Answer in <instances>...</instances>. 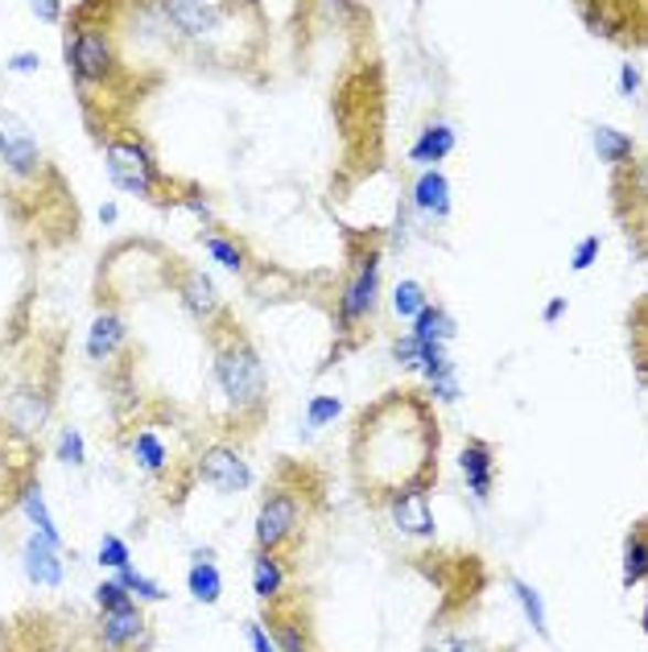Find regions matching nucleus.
Segmentation results:
<instances>
[{
	"label": "nucleus",
	"instance_id": "f257e3e1",
	"mask_svg": "<svg viewBox=\"0 0 648 652\" xmlns=\"http://www.w3.org/2000/svg\"><path fill=\"white\" fill-rule=\"evenodd\" d=\"M434 409L409 392H392L389 401H380L359 417V483L368 488V496H389V500L406 488H430L434 483Z\"/></svg>",
	"mask_w": 648,
	"mask_h": 652
},
{
	"label": "nucleus",
	"instance_id": "f03ea898",
	"mask_svg": "<svg viewBox=\"0 0 648 652\" xmlns=\"http://www.w3.org/2000/svg\"><path fill=\"white\" fill-rule=\"evenodd\" d=\"M215 380H219L227 405L236 409V413L252 417V413L264 409V389H269L264 363H260L257 347L244 339V335H227L215 347Z\"/></svg>",
	"mask_w": 648,
	"mask_h": 652
},
{
	"label": "nucleus",
	"instance_id": "7ed1b4c3",
	"mask_svg": "<svg viewBox=\"0 0 648 652\" xmlns=\"http://www.w3.org/2000/svg\"><path fill=\"white\" fill-rule=\"evenodd\" d=\"M298 529H302V500L290 488H273L257 512V550L277 554Z\"/></svg>",
	"mask_w": 648,
	"mask_h": 652
},
{
	"label": "nucleus",
	"instance_id": "20e7f679",
	"mask_svg": "<svg viewBox=\"0 0 648 652\" xmlns=\"http://www.w3.org/2000/svg\"><path fill=\"white\" fill-rule=\"evenodd\" d=\"M108 174L120 191H129V195H141V198H158V165L149 157L145 149L137 145V141H108Z\"/></svg>",
	"mask_w": 648,
	"mask_h": 652
},
{
	"label": "nucleus",
	"instance_id": "39448f33",
	"mask_svg": "<svg viewBox=\"0 0 648 652\" xmlns=\"http://www.w3.org/2000/svg\"><path fill=\"white\" fill-rule=\"evenodd\" d=\"M66 63L75 70V79L79 83H104L112 75V46H108V33L104 30H75L71 33V42H66Z\"/></svg>",
	"mask_w": 648,
	"mask_h": 652
},
{
	"label": "nucleus",
	"instance_id": "423d86ee",
	"mask_svg": "<svg viewBox=\"0 0 648 652\" xmlns=\"http://www.w3.org/2000/svg\"><path fill=\"white\" fill-rule=\"evenodd\" d=\"M198 479L212 483L215 491H248L252 488V467L240 458V450L231 446H207L203 458H198Z\"/></svg>",
	"mask_w": 648,
	"mask_h": 652
},
{
	"label": "nucleus",
	"instance_id": "0eeeda50",
	"mask_svg": "<svg viewBox=\"0 0 648 652\" xmlns=\"http://www.w3.org/2000/svg\"><path fill=\"white\" fill-rule=\"evenodd\" d=\"M0 162L9 165L13 174H33L37 162H42L33 129L17 112H4V108H0Z\"/></svg>",
	"mask_w": 648,
	"mask_h": 652
},
{
	"label": "nucleus",
	"instance_id": "6e6552de",
	"mask_svg": "<svg viewBox=\"0 0 648 652\" xmlns=\"http://www.w3.org/2000/svg\"><path fill=\"white\" fill-rule=\"evenodd\" d=\"M99 640L104 649L112 652H129V649H145L149 644V623L141 616V607H116V611H104L99 616Z\"/></svg>",
	"mask_w": 648,
	"mask_h": 652
},
{
	"label": "nucleus",
	"instance_id": "1a4fd4ad",
	"mask_svg": "<svg viewBox=\"0 0 648 652\" xmlns=\"http://www.w3.org/2000/svg\"><path fill=\"white\" fill-rule=\"evenodd\" d=\"M376 290H380V257H364L356 278L347 281V290L339 297V323L352 326L359 318H368L376 306Z\"/></svg>",
	"mask_w": 648,
	"mask_h": 652
},
{
	"label": "nucleus",
	"instance_id": "9d476101",
	"mask_svg": "<svg viewBox=\"0 0 648 652\" xmlns=\"http://www.w3.org/2000/svg\"><path fill=\"white\" fill-rule=\"evenodd\" d=\"M392 524L406 533V537H434V512L425 500V488H406L389 500Z\"/></svg>",
	"mask_w": 648,
	"mask_h": 652
},
{
	"label": "nucleus",
	"instance_id": "9b49d317",
	"mask_svg": "<svg viewBox=\"0 0 648 652\" xmlns=\"http://www.w3.org/2000/svg\"><path fill=\"white\" fill-rule=\"evenodd\" d=\"M458 471L467 479V491L484 504L492 496V479H496V450L487 446L484 438H471L463 450H458Z\"/></svg>",
	"mask_w": 648,
	"mask_h": 652
},
{
	"label": "nucleus",
	"instance_id": "f8f14e48",
	"mask_svg": "<svg viewBox=\"0 0 648 652\" xmlns=\"http://www.w3.org/2000/svg\"><path fill=\"white\" fill-rule=\"evenodd\" d=\"M162 17H170L186 37H212L219 30V21L231 17L227 4H195V0H174V4H162Z\"/></svg>",
	"mask_w": 648,
	"mask_h": 652
},
{
	"label": "nucleus",
	"instance_id": "ddd939ff",
	"mask_svg": "<svg viewBox=\"0 0 648 652\" xmlns=\"http://www.w3.org/2000/svg\"><path fill=\"white\" fill-rule=\"evenodd\" d=\"M4 417L13 425V434H37L42 422L50 417V396L37 389H17L9 392V401H4Z\"/></svg>",
	"mask_w": 648,
	"mask_h": 652
},
{
	"label": "nucleus",
	"instance_id": "4468645a",
	"mask_svg": "<svg viewBox=\"0 0 648 652\" xmlns=\"http://www.w3.org/2000/svg\"><path fill=\"white\" fill-rule=\"evenodd\" d=\"M21 566H25V578L37 583V587H63V557H58V545H50L46 537L33 533V537L25 541Z\"/></svg>",
	"mask_w": 648,
	"mask_h": 652
},
{
	"label": "nucleus",
	"instance_id": "2eb2a0df",
	"mask_svg": "<svg viewBox=\"0 0 648 652\" xmlns=\"http://www.w3.org/2000/svg\"><path fill=\"white\" fill-rule=\"evenodd\" d=\"M179 297H182V306L195 314L198 323H207V318H215V314H219V297H215V285L207 281V273H198V269L182 273Z\"/></svg>",
	"mask_w": 648,
	"mask_h": 652
},
{
	"label": "nucleus",
	"instance_id": "dca6fc26",
	"mask_svg": "<svg viewBox=\"0 0 648 652\" xmlns=\"http://www.w3.org/2000/svg\"><path fill=\"white\" fill-rule=\"evenodd\" d=\"M17 504L25 508V517L33 521V533H37V537H46L50 545H58V550H63V533H58V524H54V517H50L46 496H42V488H37V479H25V483H21V491H17Z\"/></svg>",
	"mask_w": 648,
	"mask_h": 652
},
{
	"label": "nucleus",
	"instance_id": "f3484780",
	"mask_svg": "<svg viewBox=\"0 0 648 652\" xmlns=\"http://www.w3.org/2000/svg\"><path fill=\"white\" fill-rule=\"evenodd\" d=\"M413 207L422 215L446 219V215H451V182L442 178L438 170H425L422 178L413 182Z\"/></svg>",
	"mask_w": 648,
	"mask_h": 652
},
{
	"label": "nucleus",
	"instance_id": "a211bd4d",
	"mask_svg": "<svg viewBox=\"0 0 648 652\" xmlns=\"http://www.w3.org/2000/svg\"><path fill=\"white\" fill-rule=\"evenodd\" d=\"M120 343H125V323H120V314H99L96 323H91V330H87V359L104 363Z\"/></svg>",
	"mask_w": 648,
	"mask_h": 652
},
{
	"label": "nucleus",
	"instance_id": "6ab92c4d",
	"mask_svg": "<svg viewBox=\"0 0 648 652\" xmlns=\"http://www.w3.org/2000/svg\"><path fill=\"white\" fill-rule=\"evenodd\" d=\"M454 153V129L451 124H430V129L418 137V145L409 149V157L418 165H434V162H446Z\"/></svg>",
	"mask_w": 648,
	"mask_h": 652
},
{
	"label": "nucleus",
	"instance_id": "aec40b11",
	"mask_svg": "<svg viewBox=\"0 0 648 652\" xmlns=\"http://www.w3.org/2000/svg\"><path fill=\"white\" fill-rule=\"evenodd\" d=\"M409 339H418V343H446L454 339V318L442 306H425L418 318H413V330H409Z\"/></svg>",
	"mask_w": 648,
	"mask_h": 652
},
{
	"label": "nucleus",
	"instance_id": "412c9836",
	"mask_svg": "<svg viewBox=\"0 0 648 652\" xmlns=\"http://www.w3.org/2000/svg\"><path fill=\"white\" fill-rule=\"evenodd\" d=\"M648 574V545H645V521L633 524L628 545H624V587H640Z\"/></svg>",
	"mask_w": 648,
	"mask_h": 652
},
{
	"label": "nucleus",
	"instance_id": "4be33fe9",
	"mask_svg": "<svg viewBox=\"0 0 648 652\" xmlns=\"http://www.w3.org/2000/svg\"><path fill=\"white\" fill-rule=\"evenodd\" d=\"M591 145H595V153H600L607 165H624L636 149L628 132H616V129H607V124H595V129H591Z\"/></svg>",
	"mask_w": 648,
	"mask_h": 652
},
{
	"label": "nucleus",
	"instance_id": "5701e85b",
	"mask_svg": "<svg viewBox=\"0 0 648 652\" xmlns=\"http://www.w3.org/2000/svg\"><path fill=\"white\" fill-rule=\"evenodd\" d=\"M186 587L195 595V604H219L224 595V574L215 570V562H195L186 574Z\"/></svg>",
	"mask_w": 648,
	"mask_h": 652
},
{
	"label": "nucleus",
	"instance_id": "b1692460",
	"mask_svg": "<svg viewBox=\"0 0 648 652\" xmlns=\"http://www.w3.org/2000/svg\"><path fill=\"white\" fill-rule=\"evenodd\" d=\"M269 623H273V649L277 652H310L306 628H302L298 620H290V616H285L281 607H273Z\"/></svg>",
	"mask_w": 648,
	"mask_h": 652
},
{
	"label": "nucleus",
	"instance_id": "393cba45",
	"mask_svg": "<svg viewBox=\"0 0 648 652\" xmlns=\"http://www.w3.org/2000/svg\"><path fill=\"white\" fill-rule=\"evenodd\" d=\"M281 587H285V570L277 566V557L273 554L252 557V590H257L260 599H269V604H273L277 595H281Z\"/></svg>",
	"mask_w": 648,
	"mask_h": 652
},
{
	"label": "nucleus",
	"instance_id": "a878e982",
	"mask_svg": "<svg viewBox=\"0 0 648 652\" xmlns=\"http://www.w3.org/2000/svg\"><path fill=\"white\" fill-rule=\"evenodd\" d=\"M512 595H517L520 611L529 616V623H533L537 637L550 640V623H546V604H541V595H537V587H529L525 578H512Z\"/></svg>",
	"mask_w": 648,
	"mask_h": 652
},
{
	"label": "nucleus",
	"instance_id": "bb28decb",
	"mask_svg": "<svg viewBox=\"0 0 648 652\" xmlns=\"http://www.w3.org/2000/svg\"><path fill=\"white\" fill-rule=\"evenodd\" d=\"M430 306V294L422 290V281H397V290H392V311L397 318H418V314Z\"/></svg>",
	"mask_w": 648,
	"mask_h": 652
},
{
	"label": "nucleus",
	"instance_id": "cd10ccee",
	"mask_svg": "<svg viewBox=\"0 0 648 652\" xmlns=\"http://www.w3.org/2000/svg\"><path fill=\"white\" fill-rule=\"evenodd\" d=\"M132 458H137V467L149 475L165 471V446L158 442V434H149V430H141V434L132 438Z\"/></svg>",
	"mask_w": 648,
	"mask_h": 652
},
{
	"label": "nucleus",
	"instance_id": "c85d7f7f",
	"mask_svg": "<svg viewBox=\"0 0 648 652\" xmlns=\"http://www.w3.org/2000/svg\"><path fill=\"white\" fill-rule=\"evenodd\" d=\"M120 574V587L129 590V595H141V599H149V604H162L165 599V590L153 583V578H145V574H137L132 566H125V570H116Z\"/></svg>",
	"mask_w": 648,
	"mask_h": 652
},
{
	"label": "nucleus",
	"instance_id": "c756f323",
	"mask_svg": "<svg viewBox=\"0 0 648 652\" xmlns=\"http://www.w3.org/2000/svg\"><path fill=\"white\" fill-rule=\"evenodd\" d=\"M339 396H326V392H318L314 401H310V413H306V425L310 430H323V425H331L335 417H339Z\"/></svg>",
	"mask_w": 648,
	"mask_h": 652
},
{
	"label": "nucleus",
	"instance_id": "7c9ffc66",
	"mask_svg": "<svg viewBox=\"0 0 648 652\" xmlns=\"http://www.w3.org/2000/svg\"><path fill=\"white\" fill-rule=\"evenodd\" d=\"M99 566H108V570H125V566H132L129 545L108 533V537L99 541Z\"/></svg>",
	"mask_w": 648,
	"mask_h": 652
},
{
	"label": "nucleus",
	"instance_id": "2f4dec72",
	"mask_svg": "<svg viewBox=\"0 0 648 652\" xmlns=\"http://www.w3.org/2000/svg\"><path fill=\"white\" fill-rule=\"evenodd\" d=\"M425 380H430V401H458V376H454V363L438 368V372L425 376Z\"/></svg>",
	"mask_w": 648,
	"mask_h": 652
},
{
	"label": "nucleus",
	"instance_id": "473e14b6",
	"mask_svg": "<svg viewBox=\"0 0 648 652\" xmlns=\"http://www.w3.org/2000/svg\"><path fill=\"white\" fill-rule=\"evenodd\" d=\"M58 458H63L66 467H83L87 463V450H83V434L75 425H66L63 434H58Z\"/></svg>",
	"mask_w": 648,
	"mask_h": 652
},
{
	"label": "nucleus",
	"instance_id": "72a5a7b5",
	"mask_svg": "<svg viewBox=\"0 0 648 652\" xmlns=\"http://www.w3.org/2000/svg\"><path fill=\"white\" fill-rule=\"evenodd\" d=\"M96 604H99V611H116V607H129V604H137V599L120 587V578H108V583L96 587Z\"/></svg>",
	"mask_w": 648,
	"mask_h": 652
},
{
	"label": "nucleus",
	"instance_id": "f704fd0d",
	"mask_svg": "<svg viewBox=\"0 0 648 652\" xmlns=\"http://www.w3.org/2000/svg\"><path fill=\"white\" fill-rule=\"evenodd\" d=\"M207 252H212L215 261L231 269V273H244V252L231 240H219V236H207Z\"/></svg>",
	"mask_w": 648,
	"mask_h": 652
},
{
	"label": "nucleus",
	"instance_id": "c9c22d12",
	"mask_svg": "<svg viewBox=\"0 0 648 652\" xmlns=\"http://www.w3.org/2000/svg\"><path fill=\"white\" fill-rule=\"evenodd\" d=\"M600 248H603L600 236H583V240L574 244V257H570V269H574V273H586V269L595 264V257H600Z\"/></svg>",
	"mask_w": 648,
	"mask_h": 652
},
{
	"label": "nucleus",
	"instance_id": "e433bc0d",
	"mask_svg": "<svg viewBox=\"0 0 648 652\" xmlns=\"http://www.w3.org/2000/svg\"><path fill=\"white\" fill-rule=\"evenodd\" d=\"M25 483V479H21ZM21 483H17L13 467H9V458H4V446H0V504H9V500H17V491H21Z\"/></svg>",
	"mask_w": 648,
	"mask_h": 652
},
{
	"label": "nucleus",
	"instance_id": "4c0bfd02",
	"mask_svg": "<svg viewBox=\"0 0 648 652\" xmlns=\"http://www.w3.org/2000/svg\"><path fill=\"white\" fill-rule=\"evenodd\" d=\"M244 637H248V644H252V652H277L273 649V637L260 628V623H244Z\"/></svg>",
	"mask_w": 648,
	"mask_h": 652
},
{
	"label": "nucleus",
	"instance_id": "58836bf2",
	"mask_svg": "<svg viewBox=\"0 0 648 652\" xmlns=\"http://www.w3.org/2000/svg\"><path fill=\"white\" fill-rule=\"evenodd\" d=\"M619 91L628 99L640 91V70H636V63H624V70H619Z\"/></svg>",
	"mask_w": 648,
	"mask_h": 652
},
{
	"label": "nucleus",
	"instance_id": "ea45409f",
	"mask_svg": "<svg viewBox=\"0 0 648 652\" xmlns=\"http://www.w3.org/2000/svg\"><path fill=\"white\" fill-rule=\"evenodd\" d=\"M37 66H42L37 54H13V58H9V70H13V75H33Z\"/></svg>",
	"mask_w": 648,
	"mask_h": 652
},
{
	"label": "nucleus",
	"instance_id": "a19ab883",
	"mask_svg": "<svg viewBox=\"0 0 648 652\" xmlns=\"http://www.w3.org/2000/svg\"><path fill=\"white\" fill-rule=\"evenodd\" d=\"M566 311H570V302H566V297H553L550 306H546V311H541V323H546V326H550V323H558V318H562V314H566Z\"/></svg>",
	"mask_w": 648,
	"mask_h": 652
},
{
	"label": "nucleus",
	"instance_id": "79ce46f5",
	"mask_svg": "<svg viewBox=\"0 0 648 652\" xmlns=\"http://www.w3.org/2000/svg\"><path fill=\"white\" fill-rule=\"evenodd\" d=\"M33 13L46 17V21H58V17H63V4H33Z\"/></svg>",
	"mask_w": 648,
	"mask_h": 652
},
{
	"label": "nucleus",
	"instance_id": "37998d69",
	"mask_svg": "<svg viewBox=\"0 0 648 652\" xmlns=\"http://www.w3.org/2000/svg\"><path fill=\"white\" fill-rule=\"evenodd\" d=\"M116 203H104V207H99V219H104V224H116Z\"/></svg>",
	"mask_w": 648,
	"mask_h": 652
}]
</instances>
